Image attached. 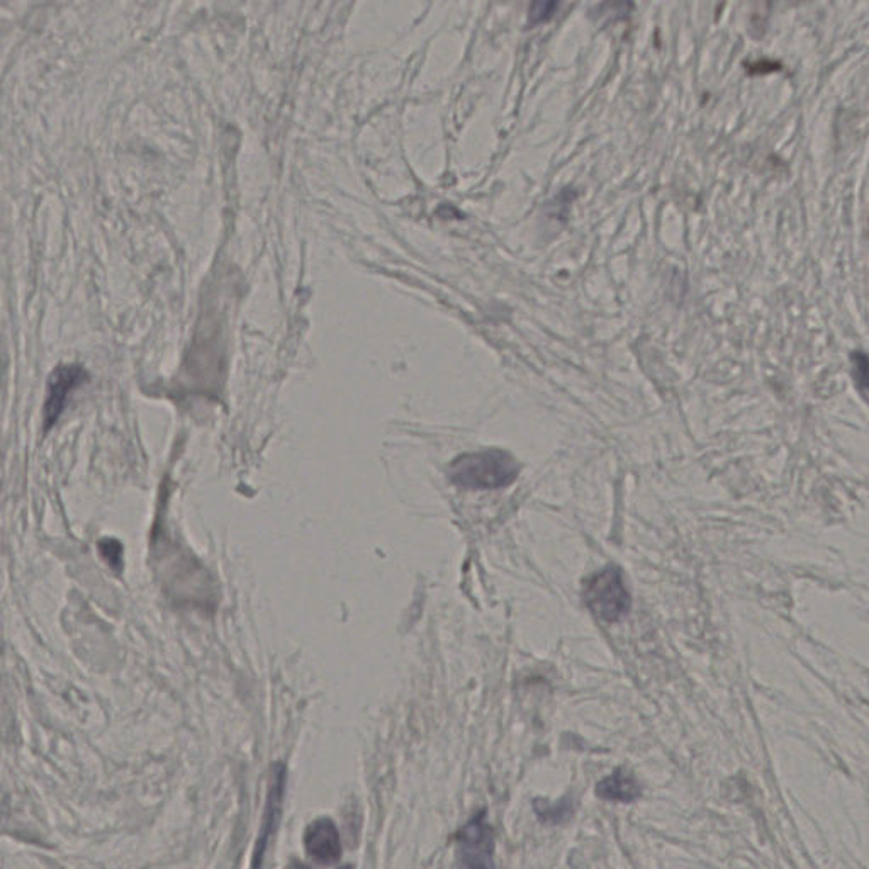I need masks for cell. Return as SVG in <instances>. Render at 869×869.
Listing matches in <instances>:
<instances>
[{
  "instance_id": "obj_3",
  "label": "cell",
  "mask_w": 869,
  "mask_h": 869,
  "mask_svg": "<svg viewBox=\"0 0 869 869\" xmlns=\"http://www.w3.org/2000/svg\"><path fill=\"white\" fill-rule=\"evenodd\" d=\"M585 601L592 615L600 621L616 622L627 615L631 600L621 571L612 565L595 574L586 586Z\"/></svg>"
},
{
  "instance_id": "obj_5",
  "label": "cell",
  "mask_w": 869,
  "mask_h": 869,
  "mask_svg": "<svg viewBox=\"0 0 869 869\" xmlns=\"http://www.w3.org/2000/svg\"><path fill=\"white\" fill-rule=\"evenodd\" d=\"M84 378H86V372L75 366L60 367L53 372L50 384H48V398L47 405H44V426L47 429H50L59 420L60 413L67 402L68 394L80 384Z\"/></svg>"
},
{
  "instance_id": "obj_9",
  "label": "cell",
  "mask_w": 869,
  "mask_h": 869,
  "mask_svg": "<svg viewBox=\"0 0 869 869\" xmlns=\"http://www.w3.org/2000/svg\"><path fill=\"white\" fill-rule=\"evenodd\" d=\"M555 4H550V2H542V4H534L531 9V17L534 21H544L547 17L552 16V11H554Z\"/></svg>"
},
{
  "instance_id": "obj_7",
  "label": "cell",
  "mask_w": 869,
  "mask_h": 869,
  "mask_svg": "<svg viewBox=\"0 0 869 869\" xmlns=\"http://www.w3.org/2000/svg\"><path fill=\"white\" fill-rule=\"evenodd\" d=\"M597 795L609 802L631 803L642 796V787L627 769H615L597 784Z\"/></svg>"
},
{
  "instance_id": "obj_4",
  "label": "cell",
  "mask_w": 869,
  "mask_h": 869,
  "mask_svg": "<svg viewBox=\"0 0 869 869\" xmlns=\"http://www.w3.org/2000/svg\"><path fill=\"white\" fill-rule=\"evenodd\" d=\"M305 849L309 858L321 866H332L342 858V839L332 819L312 820L305 832Z\"/></svg>"
},
{
  "instance_id": "obj_1",
  "label": "cell",
  "mask_w": 869,
  "mask_h": 869,
  "mask_svg": "<svg viewBox=\"0 0 869 869\" xmlns=\"http://www.w3.org/2000/svg\"><path fill=\"white\" fill-rule=\"evenodd\" d=\"M520 464L515 457L503 450H484L465 453L450 465V481L468 489H495L504 487L519 477Z\"/></svg>"
},
{
  "instance_id": "obj_10",
  "label": "cell",
  "mask_w": 869,
  "mask_h": 869,
  "mask_svg": "<svg viewBox=\"0 0 869 869\" xmlns=\"http://www.w3.org/2000/svg\"><path fill=\"white\" fill-rule=\"evenodd\" d=\"M340 869H354V868H352V866H344V868H340Z\"/></svg>"
},
{
  "instance_id": "obj_6",
  "label": "cell",
  "mask_w": 869,
  "mask_h": 869,
  "mask_svg": "<svg viewBox=\"0 0 869 869\" xmlns=\"http://www.w3.org/2000/svg\"><path fill=\"white\" fill-rule=\"evenodd\" d=\"M285 787V771L282 766H279L278 772L273 776L272 788H270L269 802H267L266 817L261 823L260 838L257 841V851H255L254 865L255 869L260 868L261 858L266 854L267 844H269L272 832L278 827L279 819H281L282 798H284Z\"/></svg>"
},
{
  "instance_id": "obj_8",
  "label": "cell",
  "mask_w": 869,
  "mask_h": 869,
  "mask_svg": "<svg viewBox=\"0 0 869 869\" xmlns=\"http://www.w3.org/2000/svg\"><path fill=\"white\" fill-rule=\"evenodd\" d=\"M535 812L544 822L558 823L564 820L565 815L571 814V805L567 802L564 803V800L558 805H550L544 800H535Z\"/></svg>"
},
{
  "instance_id": "obj_2",
  "label": "cell",
  "mask_w": 869,
  "mask_h": 869,
  "mask_svg": "<svg viewBox=\"0 0 869 869\" xmlns=\"http://www.w3.org/2000/svg\"><path fill=\"white\" fill-rule=\"evenodd\" d=\"M495 829L486 810L477 812L456 834V858L460 869H496Z\"/></svg>"
},
{
  "instance_id": "obj_11",
  "label": "cell",
  "mask_w": 869,
  "mask_h": 869,
  "mask_svg": "<svg viewBox=\"0 0 869 869\" xmlns=\"http://www.w3.org/2000/svg\"><path fill=\"white\" fill-rule=\"evenodd\" d=\"M296 869H306L305 866H297Z\"/></svg>"
}]
</instances>
